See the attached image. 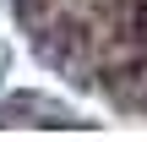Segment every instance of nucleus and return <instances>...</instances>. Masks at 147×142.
<instances>
[{
  "mask_svg": "<svg viewBox=\"0 0 147 142\" xmlns=\"http://www.w3.org/2000/svg\"><path fill=\"white\" fill-rule=\"evenodd\" d=\"M16 16L49 66L147 115V0H16Z\"/></svg>",
  "mask_w": 147,
  "mask_h": 142,
  "instance_id": "obj_1",
  "label": "nucleus"
}]
</instances>
